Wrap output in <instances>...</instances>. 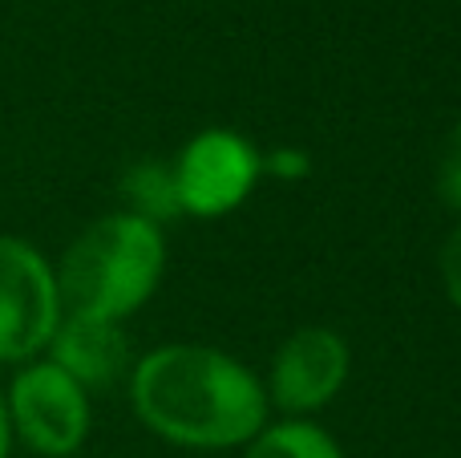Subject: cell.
<instances>
[{"instance_id":"6da1fadb","label":"cell","mask_w":461,"mask_h":458,"mask_svg":"<svg viewBox=\"0 0 461 458\" xmlns=\"http://www.w3.org/2000/svg\"><path fill=\"white\" fill-rule=\"evenodd\" d=\"M138 418L183 446H239L263 430V386L207 345H167L142 357L130 378Z\"/></svg>"},{"instance_id":"7a4b0ae2","label":"cell","mask_w":461,"mask_h":458,"mask_svg":"<svg viewBox=\"0 0 461 458\" xmlns=\"http://www.w3.org/2000/svg\"><path fill=\"white\" fill-rule=\"evenodd\" d=\"M162 232L138 215H105L65 248L57 297L69 316L118 321L134 313L162 276Z\"/></svg>"},{"instance_id":"3957f363","label":"cell","mask_w":461,"mask_h":458,"mask_svg":"<svg viewBox=\"0 0 461 458\" xmlns=\"http://www.w3.org/2000/svg\"><path fill=\"white\" fill-rule=\"evenodd\" d=\"M61 297L49 260L16 235H0V362H24L53 341Z\"/></svg>"},{"instance_id":"277c9868","label":"cell","mask_w":461,"mask_h":458,"mask_svg":"<svg viewBox=\"0 0 461 458\" xmlns=\"http://www.w3.org/2000/svg\"><path fill=\"white\" fill-rule=\"evenodd\" d=\"M8 426L37 454L65 458L89 435V398L53 362H37L16 373L8 389Z\"/></svg>"},{"instance_id":"5b68a950","label":"cell","mask_w":461,"mask_h":458,"mask_svg":"<svg viewBox=\"0 0 461 458\" xmlns=\"http://www.w3.org/2000/svg\"><path fill=\"white\" fill-rule=\"evenodd\" d=\"M259 170L263 162L251 142L230 130H207L175 162L178 203L191 215H223L247 199Z\"/></svg>"},{"instance_id":"8992f818","label":"cell","mask_w":461,"mask_h":458,"mask_svg":"<svg viewBox=\"0 0 461 458\" xmlns=\"http://www.w3.org/2000/svg\"><path fill=\"white\" fill-rule=\"evenodd\" d=\"M348 378V345L332 329H300L271 365V398L287 414H308L332 402Z\"/></svg>"},{"instance_id":"52a82bcc","label":"cell","mask_w":461,"mask_h":458,"mask_svg":"<svg viewBox=\"0 0 461 458\" xmlns=\"http://www.w3.org/2000/svg\"><path fill=\"white\" fill-rule=\"evenodd\" d=\"M53 365L65 370L81 389H105L126 373L130 341L118 329V321H97V316H61L53 341Z\"/></svg>"},{"instance_id":"ba28073f","label":"cell","mask_w":461,"mask_h":458,"mask_svg":"<svg viewBox=\"0 0 461 458\" xmlns=\"http://www.w3.org/2000/svg\"><path fill=\"white\" fill-rule=\"evenodd\" d=\"M122 195L130 203V215L158 224V219H175L183 211L178 203V183H175V167H162L154 159H142L122 175Z\"/></svg>"},{"instance_id":"9c48e42d","label":"cell","mask_w":461,"mask_h":458,"mask_svg":"<svg viewBox=\"0 0 461 458\" xmlns=\"http://www.w3.org/2000/svg\"><path fill=\"white\" fill-rule=\"evenodd\" d=\"M247 458H344L340 446L324 435V430L308 426V422H284L271 426L255 438Z\"/></svg>"},{"instance_id":"30bf717a","label":"cell","mask_w":461,"mask_h":458,"mask_svg":"<svg viewBox=\"0 0 461 458\" xmlns=\"http://www.w3.org/2000/svg\"><path fill=\"white\" fill-rule=\"evenodd\" d=\"M438 195L454 211H461V118L454 122L446 146H441V159H438Z\"/></svg>"},{"instance_id":"8fae6325","label":"cell","mask_w":461,"mask_h":458,"mask_svg":"<svg viewBox=\"0 0 461 458\" xmlns=\"http://www.w3.org/2000/svg\"><path fill=\"white\" fill-rule=\"evenodd\" d=\"M441 280H446L449 300L461 308V227H454V235L441 248Z\"/></svg>"},{"instance_id":"7c38bea8","label":"cell","mask_w":461,"mask_h":458,"mask_svg":"<svg viewBox=\"0 0 461 458\" xmlns=\"http://www.w3.org/2000/svg\"><path fill=\"white\" fill-rule=\"evenodd\" d=\"M271 170H276V175L295 179V175H303V170H308V154H300V151H279V154H271Z\"/></svg>"},{"instance_id":"4fadbf2b","label":"cell","mask_w":461,"mask_h":458,"mask_svg":"<svg viewBox=\"0 0 461 458\" xmlns=\"http://www.w3.org/2000/svg\"><path fill=\"white\" fill-rule=\"evenodd\" d=\"M8 443H13V426H8V406L0 398V458H8Z\"/></svg>"}]
</instances>
